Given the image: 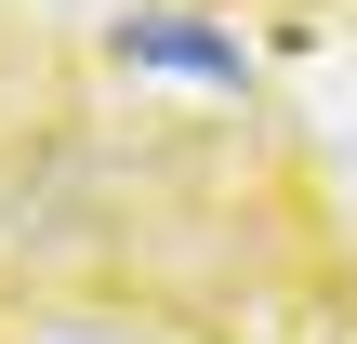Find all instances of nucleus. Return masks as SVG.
I'll list each match as a JSON object with an SVG mask.
<instances>
[{
	"label": "nucleus",
	"mask_w": 357,
	"mask_h": 344,
	"mask_svg": "<svg viewBox=\"0 0 357 344\" xmlns=\"http://www.w3.org/2000/svg\"><path fill=\"white\" fill-rule=\"evenodd\" d=\"M119 66H159V80H199V93H252V53L199 13H119Z\"/></svg>",
	"instance_id": "f257e3e1"
}]
</instances>
